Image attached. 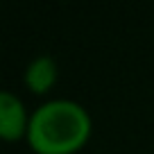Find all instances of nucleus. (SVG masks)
Masks as SVG:
<instances>
[{"instance_id": "obj_1", "label": "nucleus", "mask_w": 154, "mask_h": 154, "mask_svg": "<svg viewBox=\"0 0 154 154\" xmlns=\"http://www.w3.org/2000/svg\"><path fill=\"white\" fill-rule=\"evenodd\" d=\"M93 131L86 106L70 97H50L29 116L27 145L36 154H72L84 147Z\"/></svg>"}, {"instance_id": "obj_2", "label": "nucleus", "mask_w": 154, "mask_h": 154, "mask_svg": "<svg viewBox=\"0 0 154 154\" xmlns=\"http://www.w3.org/2000/svg\"><path fill=\"white\" fill-rule=\"evenodd\" d=\"M29 116L25 102L14 91H0V136L5 140H18L27 136Z\"/></svg>"}, {"instance_id": "obj_3", "label": "nucleus", "mask_w": 154, "mask_h": 154, "mask_svg": "<svg viewBox=\"0 0 154 154\" xmlns=\"http://www.w3.org/2000/svg\"><path fill=\"white\" fill-rule=\"evenodd\" d=\"M57 75H59L57 61H54L50 54H36V57L29 59V63L25 66L23 79H25V86H27L29 91L41 95V93H48L50 88L57 84Z\"/></svg>"}]
</instances>
